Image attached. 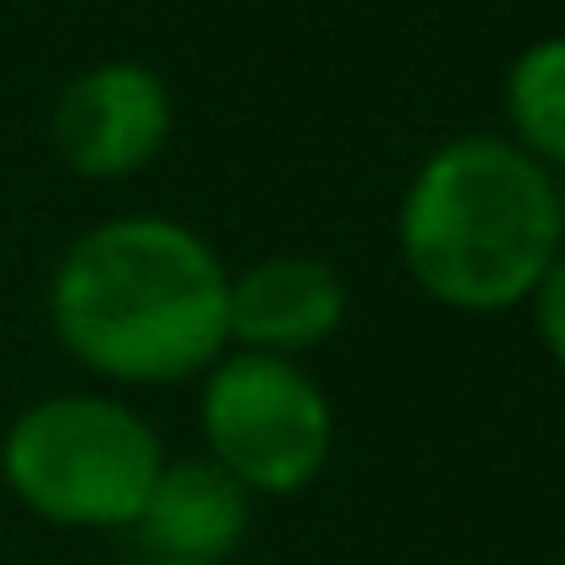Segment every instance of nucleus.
<instances>
[{"label": "nucleus", "instance_id": "nucleus-1", "mask_svg": "<svg viewBox=\"0 0 565 565\" xmlns=\"http://www.w3.org/2000/svg\"><path fill=\"white\" fill-rule=\"evenodd\" d=\"M50 324L94 374L177 384L209 374L231 347V269L182 220H99L50 280Z\"/></svg>", "mask_w": 565, "mask_h": 565}, {"label": "nucleus", "instance_id": "nucleus-2", "mask_svg": "<svg viewBox=\"0 0 565 565\" xmlns=\"http://www.w3.org/2000/svg\"><path fill=\"white\" fill-rule=\"evenodd\" d=\"M406 275L456 313H505L561 258L565 203L555 171L494 132L434 149L401 198Z\"/></svg>", "mask_w": 565, "mask_h": 565}, {"label": "nucleus", "instance_id": "nucleus-3", "mask_svg": "<svg viewBox=\"0 0 565 565\" xmlns=\"http://www.w3.org/2000/svg\"><path fill=\"white\" fill-rule=\"evenodd\" d=\"M166 467L160 434L116 395H50L0 445L11 494L55 527H132Z\"/></svg>", "mask_w": 565, "mask_h": 565}, {"label": "nucleus", "instance_id": "nucleus-4", "mask_svg": "<svg viewBox=\"0 0 565 565\" xmlns=\"http://www.w3.org/2000/svg\"><path fill=\"white\" fill-rule=\"evenodd\" d=\"M198 428L247 494H302L335 450V406L297 358L225 352L203 374Z\"/></svg>", "mask_w": 565, "mask_h": 565}, {"label": "nucleus", "instance_id": "nucleus-5", "mask_svg": "<svg viewBox=\"0 0 565 565\" xmlns=\"http://www.w3.org/2000/svg\"><path fill=\"white\" fill-rule=\"evenodd\" d=\"M50 132L77 177H132L171 143V88L143 61H99L61 88Z\"/></svg>", "mask_w": 565, "mask_h": 565}, {"label": "nucleus", "instance_id": "nucleus-6", "mask_svg": "<svg viewBox=\"0 0 565 565\" xmlns=\"http://www.w3.org/2000/svg\"><path fill=\"white\" fill-rule=\"evenodd\" d=\"M347 319V286L324 258L275 253L231 275V341L242 352L302 358Z\"/></svg>", "mask_w": 565, "mask_h": 565}, {"label": "nucleus", "instance_id": "nucleus-7", "mask_svg": "<svg viewBox=\"0 0 565 565\" xmlns=\"http://www.w3.org/2000/svg\"><path fill=\"white\" fill-rule=\"evenodd\" d=\"M253 522V494L209 456L166 461L143 511H138V539L154 561H198L225 565L236 544L247 539Z\"/></svg>", "mask_w": 565, "mask_h": 565}, {"label": "nucleus", "instance_id": "nucleus-8", "mask_svg": "<svg viewBox=\"0 0 565 565\" xmlns=\"http://www.w3.org/2000/svg\"><path fill=\"white\" fill-rule=\"evenodd\" d=\"M505 116L516 149H527L544 171H565V33L516 55L505 77Z\"/></svg>", "mask_w": 565, "mask_h": 565}, {"label": "nucleus", "instance_id": "nucleus-9", "mask_svg": "<svg viewBox=\"0 0 565 565\" xmlns=\"http://www.w3.org/2000/svg\"><path fill=\"white\" fill-rule=\"evenodd\" d=\"M533 324H539V341L550 347V358L565 369V253L544 269V280L533 286Z\"/></svg>", "mask_w": 565, "mask_h": 565}, {"label": "nucleus", "instance_id": "nucleus-10", "mask_svg": "<svg viewBox=\"0 0 565 565\" xmlns=\"http://www.w3.org/2000/svg\"><path fill=\"white\" fill-rule=\"evenodd\" d=\"M149 565H198V561H149Z\"/></svg>", "mask_w": 565, "mask_h": 565}, {"label": "nucleus", "instance_id": "nucleus-11", "mask_svg": "<svg viewBox=\"0 0 565 565\" xmlns=\"http://www.w3.org/2000/svg\"><path fill=\"white\" fill-rule=\"evenodd\" d=\"M561 565H565V555H561Z\"/></svg>", "mask_w": 565, "mask_h": 565}]
</instances>
